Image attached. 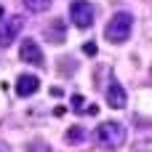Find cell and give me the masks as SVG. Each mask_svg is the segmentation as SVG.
Segmentation results:
<instances>
[{
	"mask_svg": "<svg viewBox=\"0 0 152 152\" xmlns=\"http://www.w3.org/2000/svg\"><path fill=\"white\" fill-rule=\"evenodd\" d=\"M131 32H134V16H131L128 11L112 13V19H110L107 27H104V37H107L110 43H115V45L126 43V40L131 37Z\"/></svg>",
	"mask_w": 152,
	"mask_h": 152,
	"instance_id": "cell-1",
	"label": "cell"
},
{
	"mask_svg": "<svg viewBox=\"0 0 152 152\" xmlns=\"http://www.w3.org/2000/svg\"><path fill=\"white\" fill-rule=\"evenodd\" d=\"M94 142H96L102 150H118V147H123V142H126V128H123L120 123H115V120H104V123L96 126Z\"/></svg>",
	"mask_w": 152,
	"mask_h": 152,
	"instance_id": "cell-2",
	"label": "cell"
},
{
	"mask_svg": "<svg viewBox=\"0 0 152 152\" xmlns=\"http://www.w3.org/2000/svg\"><path fill=\"white\" fill-rule=\"evenodd\" d=\"M69 19H72L75 27L88 29V27L94 24V19H96L94 3H88V0H75V3H69Z\"/></svg>",
	"mask_w": 152,
	"mask_h": 152,
	"instance_id": "cell-3",
	"label": "cell"
},
{
	"mask_svg": "<svg viewBox=\"0 0 152 152\" xmlns=\"http://www.w3.org/2000/svg\"><path fill=\"white\" fill-rule=\"evenodd\" d=\"M21 27H24V19L21 16H3L0 19V48H8L19 37Z\"/></svg>",
	"mask_w": 152,
	"mask_h": 152,
	"instance_id": "cell-4",
	"label": "cell"
},
{
	"mask_svg": "<svg viewBox=\"0 0 152 152\" xmlns=\"http://www.w3.org/2000/svg\"><path fill=\"white\" fill-rule=\"evenodd\" d=\"M19 59L27 61V64H32V67H43V61H45L40 45H37L32 37H24V40H21V45H19Z\"/></svg>",
	"mask_w": 152,
	"mask_h": 152,
	"instance_id": "cell-5",
	"label": "cell"
},
{
	"mask_svg": "<svg viewBox=\"0 0 152 152\" xmlns=\"http://www.w3.org/2000/svg\"><path fill=\"white\" fill-rule=\"evenodd\" d=\"M107 104H110L112 110H123V107L128 104L126 88H123L120 83H110V88H107Z\"/></svg>",
	"mask_w": 152,
	"mask_h": 152,
	"instance_id": "cell-6",
	"label": "cell"
},
{
	"mask_svg": "<svg viewBox=\"0 0 152 152\" xmlns=\"http://www.w3.org/2000/svg\"><path fill=\"white\" fill-rule=\"evenodd\" d=\"M37 88H40V80L35 75H19V80H16L19 96H32V94H37Z\"/></svg>",
	"mask_w": 152,
	"mask_h": 152,
	"instance_id": "cell-7",
	"label": "cell"
},
{
	"mask_svg": "<svg viewBox=\"0 0 152 152\" xmlns=\"http://www.w3.org/2000/svg\"><path fill=\"white\" fill-rule=\"evenodd\" d=\"M45 37H48L51 43H64V37H67L64 21H61V19H53V21L45 27Z\"/></svg>",
	"mask_w": 152,
	"mask_h": 152,
	"instance_id": "cell-8",
	"label": "cell"
},
{
	"mask_svg": "<svg viewBox=\"0 0 152 152\" xmlns=\"http://www.w3.org/2000/svg\"><path fill=\"white\" fill-rule=\"evenodd\" d=\"M64 139H67L69 144H80V142L86 139V131H83L80 126H72V128L67 131V136H64Z\"/></svg>",
	"mask_w": 152,
	"mask_h": 152,
	"instance_id": "cell-9",
	"label": "cell"
},
{
	"mask_svg": "<svg viewBox=\"0 0 152 152\" xmlns=\"http://www.w3.org/2000/svg\"><path fill=\"white\" fill-rule=\"evenodd\" d=\"M24 5H27V11H32V13H43V11L51 5V0H24Z\"/></svg>",
	"mask_w": 152,
	"mask_h": 152,
	"instance_id": "cell-10",
	"label": "cell"
},
{
	"mask_svg": "<svg viewBox=\"0 0 152 152\" xmlns=\"http://www.w3.org/2000/svg\"><path fill=\"white\" fill-rule=\"evenodd\" d=\"M83 104H86V99H83L80 94H72V107H75L77 112H83Z\"/></svg>",
	"mask_w": 152,
	"mask_h": 152,
	"instance_id": "cell-11",
	"label": "cell"
},
{
	"mask_svg": "<svg viewBox=\"0 0 152 152\" xmlns=\"http://www.w3.org/2000/svg\"><path fill=\"white\" fill-rule=\"evenodd\" d=\"M83 53L86 56H96V43H86L83 45Z\"/></svg>",
	"mask_w": 152,
	"mask_h": 152,
	"instance_id": "cell-12",
	"label": "cell"
},
{
	"mask_svg": "<svg viewBox=\"0 0 152 152\" xmlns=\"http://www.w3.org/2000/svg\"><path fill=\"white\" fill-rule=\"evenodd\" d=\"M83 112H88V115H96V112H99V107H96V104H91V107H86Z\"/></svg>",
	"mask_w": 152,
	"mask_h": 152,
	"instance_id": "cell-13",
	"label": "cell"
},
{
	"mask_svg": "<svg viewBox=\"0 0 152 152\" xmlns=\"http://www.w3.org/2000/svg\"><path fill=\"white\" fill-rule=\"evenodd\" d=\"M3 16H5V11H3V8H0V19H3Z\"/></svg>",
	"mask_w": 152,
	"mask_h": 152,
	"instance_id": "cell-14",
	"label": "cell"
}]
</instances>
